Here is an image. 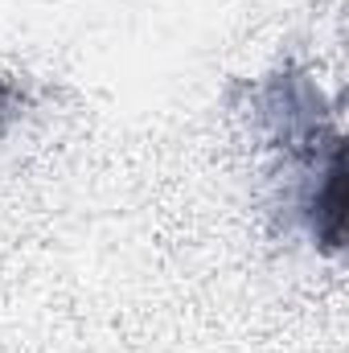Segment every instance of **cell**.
Segmentation results:
<instances>
[{
    "label": "cell",
    "instance_id": "6da1fadb",
    "mask_svg": "<svg viewBox=\"0 0 349 353\" xmlns=\"http://www.w3.org/2000/svg\"><path fill=\"white\" fill-rule=\"evenodd\" d=\"M12 107H17V87L0 74V119H4V115H12Z\"/></svg>",
    "mask_w": 349,
    "mask_h": 353
}]
</instances>
